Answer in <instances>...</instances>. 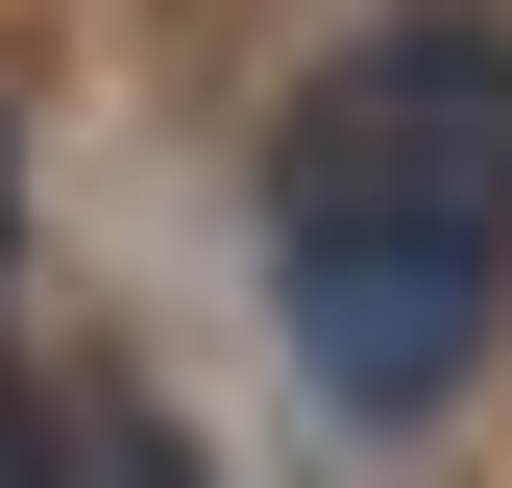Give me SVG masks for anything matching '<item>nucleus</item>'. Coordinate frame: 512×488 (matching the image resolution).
Segmentation results:
<instances>
[{"instance_id": "1", "label": "nucleus", "mask_w": 512, "mask_h": 488, "mask_svg": "<svg viewBox=\"0 0 512 488\" xmlns=\"http://www.w3.org/2000/svg\"><path fill=\"white\" fill-rule=\"evenodd\" d=\"M269 318L342 415H439L512 318V49L366 25L269 122Z\"/></svg>"}, {"instance_id": "2", "label": "nucleus", "mask_w": 512, "mask_h": 488, "mask_svg": "<svg viewBox=\"0 0 512 488\" xmlns=\"http://www.w3.org/2000/svg\"><path fill=\"white\" fill-rule=\"evenodd\" d=\"M122 488H171V464H122Z\"/></svg>"}]
</instances>
